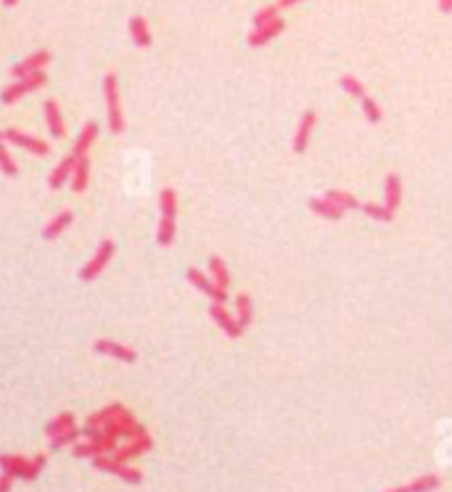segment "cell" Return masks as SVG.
<instances>
[{
	"label": "cell",
	"mask_w": 452,
	"mask_h": 492,
	"mask_svg": "<svg viewBox=\"0 0 452 492\" xmlns=\"http://www.w3.org/2000/svg\"><path fill=\"white\" fill-rule=\"evenodd\" d=\"M209 273H212L214 283L228 291V286H231V273H228V265H225V260H222V257H217V254H214V257H209Z\"/></svg>",
	"instance_id": "obj_26"
},
{
	"label": "cell",
	"mask_w": 452,
	"mask_h": 492,
	"mask_svg": "<svg viewBox=\"0 0 452 492\" xmlns=\"http://www.w3.org/2000/svg\"><path fill=\"white\" fill-rule=\"evenodd\" d=\"M95 138H98V125H95V122H88L83 130H80L77 140H74V149H72L74 157H85V154H88V149L95 143Z\"/></svg>",
	"instance_id": "obj_19"
},
{
	"label": "cell",
	"mask_w": 452,
	"mask_h": 492,
	"mask_svg": "<svg viewBox=\"0 0 452 492\" xmlns=\"http://www.w3.org/2000/svg\"><path fill=\"white\" fill-rule=\"evenodd\" d=\"M80 436H83V429H77V426L66 429V431H61V434L51 436V450H61V447L77 445Z\"/></svg>",
	"instance_id": "obj_29"
},
{
	"label": "cell",
	"mask_w": 452,
	"mask_h": 492,
	"mask_svg": "<svg viewBox=\"0 0 452 492\" xmlns=\"http://www.w3.org/2000/svg\"><path fill=\"white\" fill-rule=\"evenodd\" d=\"M159 209H162V217H175L177 220V194L172 188H162V194H159Z\"/></svg>",
	"instance_id": "obj_28"
},
{
	"label": "cell",
	"mask_w": 452,
	"mask_h": 492,
	"mask_svg": "<svg viewBox=\"0 0 452 492\" xmlns=\"http://www.w3.org/2000/svg\"><path fill=\"white\" fill-rule=\"evenodd\" d=\"M14 482H16V476H11V473L0 471V492H11Z\"/></svg>",
	"instance_id": "obj_36"
},
{
	"label": "cell",
	"mask_w": 452,
	"mask_h": 492,
	"mask_svg": "<svg viewBox=\"0 0 452 492\" xmlns=\"http://www.w3.org/2000/svg\"><path fill=\"white\" fill-rule=\"evenodd\" d=\"M325 199H331L333 204L339 206V209H344V212H347V209H362L360 201H357L352 194H347V191H328Z\"/></svg>",
	"instance_id": "obj_31"
},
{
	"label": "cell",
	"mask_w": 452,
	"mask_h": 492,
	"mask_svg": "<svg viewBox=\"0 0 452 492\" xmlns=\"http://www.w3.org/2000/svg\"><path fill=\"white\" fill-rule=\"evenodd\" d=\"M148 450H154V436L148 434H140V436H135V439H127V445H122V447H117L114 450V458L117 461H132V458H138V455H143V453H148Z\"/></svg>",
	"instance_id": "obj_12"
},
{
	"label": "cell",
	"mask_w": 452,
	"mask_h": 492,
	"mask_svg": "<svg viewBox=\"0 0 452 492\" xmlns=\"http://www.w3.org/2000/svg\"><path fill=\"white\" fill-rule=\"evenodd\" d=\"M185 278H188V283H191V286L199 288L201 294H206V297L212 299V302H220V305H225V302H228V291L217 286L212 278H206V276H204L199 268H188V270H185Z\"/></svg>",
	"instance_id": "obj_7"
},
{
	"label": "cell",
	"mask_w": 452,
	"mask_h": 492,
	"mask_svg": "<svg viewBox=\"0 0 452 492\" xmlns=\"http://www.w3.org/2000/svg\"><path fill=\"white\" fill-rule=\"evenodd\" d=\"M117 442H120V439L106 431V434H101L98 439H88V442H77V445H72V455L74 458H90L93 461V458H98V455L114 453V450L120 447Z\"/></svg>",
	"instance_id": "obj_5"
},
{
	"label": "cell",
	"mask_w": 452,
	"mask_h": 492,
	"mask_svg": "<svg viewBox=\"0 0 452 492\" xmlns=\"http://www.w3.org/2000/svg\"><path fill=\"white\" fill-rule=\"evenodd\" d=\"M442 490V476L439 473H421L416 479H410L397 487H387L384 492H436Z\"/></svg>",
	"instance_id": "obj_11"
},
{
	"label": "cell",
	"mask_w": 452,
	"mask_h": 492,
	"mask_svg": "<svg viewBox=\"0 0 452 492\" xmlns=\"http://www.w3.org/2000/svg\"><path fill=\"white\" fill-rule=\"evenodd\" d=\"M46 83H48L46 72H35V75H29V77H21V80H16V83H11L9 88H3L0 101L6 103V106H11V103H16L19 98H24V95L40 90Z\"/></svg>",
	"instance_id": "obj_4"
},
{
	"label": "cell",
	"mask_w": 452,
	"mask_h": 492,
	"mask_svg": "<svg viewBox=\"0 0 452 492\" xmlns=\"http://www.w3.org/2000/svg\"><path fill=\"white\" fill-rule=\"evenodd\" d=\"M93 352L98 355H109L114 360H122V362H135L138 360V352L127 347V344H120V342H111V339H95L93 342Z\"/></svg>",
	"instance_id": "obj_10"
},
{
	"label": "cell",
	"mask_w": 452,
	"mask_h": 492,
	"mask_svg": "<svg viewBox=\"0 0 452 492\" xmlns=\"http://www.w3.org/2000/svg\"><path fill=\"white\" fill-rule=\"evenodd\" d=\"M103 98H106V120H109V132L120 135L125 132V117L120 109V80L117 75L103 77Z\"/></svg>",
	"instance_id": "obj_2"
},
{
	"label": "cell",
	"mask_w": 452,
	"mask_h": 492,
	"mask_svg": "<svg viewBox=\"0 0 452 492\" xmlns=\"http://www.w3.org/2000/svg\"><path fill=\"white\" fill-rule=\"evenodd\" d=\"M209 315H212V320L217 325H220V331H225V336H231V339H238L241 334H243V328L238 325V320L225 310V305H220V302H212L209 305Z\"/></svg>",
	"instance_id": "obj_14"
},
{
	"label": "cell",
	"mask_w": 452,
	"mask_h": 492,
	"mask_svg": "<svg viewBox=\"0 0 452 492\" xmlns=\"http://www.w3.org/2000/svg\"><path fill=\"white\" fill-rule=\"evenodd\" d=\"M315 125H317V114H315L312 109H307V112L299 117V125H296L294 143H291L294 154H305V151H307V146H310V138H312Z\"/></svg>",
	"instance_id": "obj_9"
},
{
	"label": "cell",
	"mask_w": 452,
	"mask_h": 492,
	"mask_svg": "<svg viewBox=\"0 0 452 492\" xmlns=\"http://www.w3.org/2000/svg\"><path fill=\"white\" fill-rule=\"evenodd\" d=\"M278 6H265V9H259L257 14H254V27H262V24H270V21L278 19Z\"/></svg>",
	"instance_id": "obj_35"
},
{
	"label": "cell",
	"mask_w": 452,
	"mask_h": 492,
	"mask_svg": "<svg viewBox=\"0 0 452 492\" xmlns=\"http://www.w3.org/2000/svg\"><path fill=\"white\" fill-rule=\"evenodd\" d=\"M93 469H98V471H103V473H111V476H117V479H122L125 484H132V487L143 484V471L127 466L125 461H117L114 455H111V458L109 455H98V458H93Z\"/></svg>",
	"instance_id": "obj_3"
},
{
	"label": "cell",
	"mask_w": 452,
	"mask_h": 492,
	"mask_svg": "<svg viewBox=\"0 0 452 492\" xmlns=\"http://www.w3.org/2000/svg\"><path fill=\"white\" fill-rule=\"evenodd\" d=\"M16 3H19V0H3V6H6V9H14Z\"/></svg>",
	"instance_id": "obj_39"
},
{
	"label": "cell",
	"mask_w": 452,
	"mask_h": 492,
	"mask_svg": "<svg viewBox=\"0 0 452 492\" xmlns=\"http://www.w3.org/2000/svg\"><path fill=\"white\" fill-rule=\"evenodd\" d=\"M286 29V21L278 16L275 21H270V24H262V27H254L251 29V35H249V46L251 48H262V46H268L270 40H275L280 32Z\"/></svg>",
	"instance_id": "obj_15"
},
{
	"label": "cell",
	"mask_w": 452,
	"mask_h": 492,
	"mask_svg": "<svg viewBox=\"0 0 452 492\" xmlns=\"http://www.w3.org/2000/svg\"><path fill=\"white\" fill-rule=\"evenodd\" d=\"M299 3H302V0H278L275 6L278 9H291V6H299Z\"/></svg>",
	"instance_id": "obj_37"
},
{
	"label": "cell",
	"mask_w": 452,
	"mask_h": 492,
	"mask_svg": "<svg viewBox=\"0 0 452 492\" xmlns=\"http://www.w3.org/2000/svg\"><path fill=\"white\" fill-rule=\"evenodd\" d=\"M360 106H362V114H365V120H368L370 125H379V122L384 120V112H381V106L376 103V98L365 95V98H360Z\"/></svg>",
	"instance_id": "obj_33"
},
{
	"label": "cell",
	"mask_w": 452,
	"mask_h": 492,
	"mask_svg": "<svg viewBox=\"0 0 452 492\" xmlns=\"http://www.w3.org/2000/svg\"><path fill=\"white\" fill-rule=\"evenodd\" d=\"M130 35H132V43L138 48L151 46V32H148V24L143 16H132L130 19Z\"/></svg>",
	"instance_id": "obj_24"
},
{
	"label": "cell",
	"mask_w": 452,
	"mask_h": 492,
	"mask_svg": "<svg viewBox=\"0 0 452 492\" xmlns=\"http://www.w3.org/2000/svg\"><path fill=\"white\" fill-rule=\"evenodd\" d=\"M51 61V51H35L32 56H27L24 61H19V64L11 66V77H16V80H21V77H29L35 75V72H43V66Z\"/></svg>",
	"instance_id": "obj_13"
},
{
	"label": "cell",
	"mask_w": 452,
	"mask_h": 492,
	"mask_svg": "<svg viewBox=\"0 0 452 492\" xmlns=\"http://www.w3.org/2000/svg\"><path fill=\"white\" fill-rule=\"evenodd\" d=\"M0 172H3L6 177L19 175V164L11 159L9 151H6V138H3V132H0Z\"/></svg>",
	"instance_id": "obj_32"
},
{
	"label": "cell",
	"mask_w": 452,
	"mask_h": 492,
	"mask_svg": "<svg viewBox=\"0 0 452 492\" xmlns=\"http://www.w3.org/2000/svg\"><path fill=\"white\" fill-rule=\"evenodd\" d=\"M74 162H77V157H64L58 164H56V169L51 172V177H48V186L53 188V191H58V188L64 186V183H69L72 180V172H74Z\"/></svg>",
	"instance_id": "obj_18"
},
{
	"label": "cell",
	"mask_w": 452,
	"mask_h": 492,
	"mask_svg": "<svg viewBox=\"0 0 452 492\" xmlns=\"http://www.w3.org/2000/svg\"><path fill=\"white\" fill-rule=\"evenodd\" d=\"M88 177H90V159L88 157H77V162H74V172H72V191L74 194H83L85 188H88Z\"/></svg>",
	"instance_id": "obj_20"
},
{
	"label": "cell",
	"mask_w": 452,
	"mask_h": 492,
	"mask_svg": "<svg viewBox=\"0 0 452 492\" xmlns=\"http://www.w3.org/2000/svg\"><path fill=\"white\" fill-rule=\"evenodd\" d=\"M175 217H162V223H159V231H157V244L159 246H172V241H175Z\"/></svg>",
	"instance_id": "obj_27"
},
{
	"label": "cell",
	"mask_w": 452,
	"mask_h": 492,
	"mask_svg": "<svg viewBox=\"0 0 452 492\" xmlns=\"http://www.w3.org/2000/svg\"><path fill=\"white\" fill-rule=\"evenodd\" d=\"M307 206H310L317 217H323V220H342L344 217V209H339V206L333 204L331 199H325V196H312V199L307 201Z\"/></svg>",
	"instance_id": "obj_17"
},
{
	"label": "cell",
	"mask_w": 452,
	"mask_h": 492,
	"mask_svg": "<svg viewBox=\"0 0 452 492\" xmlns=\"http://www.w3.org/2000/svg\"><path fill=\"white\" fill-rule=\"evenodd\" d=\"M72 220H74V214L69 212V209H64L61 214H56L53 220H51V223L43 228V239H46V241H53V239H58V236H61V233H64L66 228L72 225Z\"/></svg>",
	"instance_id": "obj_21"
},
{
	"label": "cell",
	"mask_w": 452,
	"mask_h": 492,
	"mask_svg": "<svg viewBox=\"0 0 452 492\" xmlns=\"http://www.w3.org/2000/svg\"><path fill=\"white\" fill-rule=\"evenodd\" d=\"M439 11L442 14H452V0H439Z\"/></svg>",
	"instance_id": "obj_38"
},
{
	"label": "cell",
	"mask_w": 452,
	"mask_h": 492,
	"mask_svg": "<svg viewBox=\"0 0 452 492\" xmlns=\"http://www.w3.org/2000/svg\"><path fill=\"white\" fill-rule=\"evenodd\" d=\"M360 212H365L370 220H376V223H391V220H394V212H389L384 204H370L368 201V204H362Z\"/></svg>",
	"instance_id": "obj_34"
},
{
	"label": "cell",
	"mask_w": 452,
	"mask_h": 492,
	"mask_svg": "<svg viewBox=\"0 0 452 492\" xmlns=\"http://www.w3.org/2000/svg\"><path fill=\"white\" fill-rule=\"evenodd\" d=\"M236 320H238L241 328H249L251 320H254V302H251L249 294L236 297Z\"/></svg>",
	"instance_id": "obj_23"
},
{
	"label": "cell",
	"mask_w": 452,
	"mask_h": 492,
	"mask_svg": "<svg viewBox=\"0 0 452 492\" xmlns=\"http://www.w3.org/2000/svg\"><path fill=\"white\" fill-rule=\"evenodd\" d=\"M48 458L43 453H37L32 461L24 458V455H16V453H3L0 455V471L11 473L16 479H24V482H35L40 471L46 469Z\"/></svg>",
	"instance_id": "obj_1"
},
{
	"label": "cell",
	"mask_w": 452,
	"mask_h": 492,
	"mask_svg": "<svg viewBox=\"0 0 452 492\" xmlns=\"http://www.w3.org/2000/svg\"><path fill=\"white\" fill-rule=\"evenodd\" d=\"M114 251H117V244L111 241V239H103V241L98 244L95 254H93V260L88 262L83 270H80V281H95V278H98V276L103 273V268L111 262Z\"/></svg>",
	"instance_id": "obj_6"
},
{
	"label": "cell",
	"mask_w": 452,
	"mask_h": 492,
	"mask_svg": "<svg viewBox=\"0 0 452 492\" xmlns=\"http://www.w3.org/2000/svg\"><path fill=\"white\" fill-rule=\"evenodd\" d=\"M339 85H342L344 93L352 95V98H365V95H368L365 85H362L354 75H342V77H339Z\"/></svg>",
	"instance_id": "obj_30"
},
{
	"label": "cell",
	"mask_w": 452,
	"mask_h": 492,
	"mask_svg": "<svg viewBox=\"0 0 452 492\" xmlns=\"http://www.w3.org/2000/svg\"><path fill=\"white\" fill-rule=\"evenodd\" d=\"M46 120H48V127H51V135L53 138H64V122H61V109H58V103L53 101V98H48L46 101Z\"/></svg>",
	"instance_id": "obj_22"
},
{
	"label": "cell",
	"mask_w": 452,
	"mask_h": 492,
	"mask_svg": "<svg viewBox=\"0 0 452 492\" xmlns=\"http://www.w3.org/2000/svg\"><path fill=\"white\" fill-rule=\"evenodd\" d=\"M3 138L9 140V143H14V146H19V149L29 151V154H37V157H48V154H51V146H48L46 140L35 138V135H27V132L16 130V127L3 130Z\"/></svg>",
	"instance_id": "obj_8"
},
{
	"label": "cell",
	"mask_w": 452,
	"mask_h": 492,
	"mask_svg": "<svg viewBox=\"0 0 452 492\" xmlns=\"http://www.w3.org/2000/svg\"><path fill=\"white\" fill-rule=\"evenodd\" d=\"M402 204V177L397 172H389L384 180V206L389 212H397Z\"/></svg>",
	"instance_id": "obj_16"
},
{
	"label": "cell",
	"mask_w": 452,
	"mask_h": 492,
	"mask_svg": "<svg viewBox=\"0 0 452 492\" xmlns=\"http://www.w3.org/2000/svg\"><path fill=\"white\" fill-rule=\"evenodd\" d=\"M77 426V416L74 413H69V410H64V413H58L56 418H51L46 424V434L48 436H56L61 434V431H66V429Z\"/></svg>",
	"instance_id": "obj_25"
}]
</instances>
